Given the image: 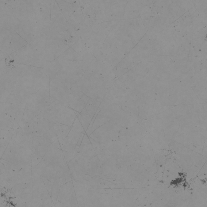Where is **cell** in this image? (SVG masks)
I'll use <instances>...</instances> for the list:
<instances>
[{
	"label": "cell",
	"instance_id": "cell-1",
	"mask_svg": "<svg viewBox=\"0 0 207 207\" xmlns=\"http://www.w3.org/2000/svg\"><path fill=\"white\" fill-rule=\"evenodd\" d=\"M77 116L74 110L68 106L59 105L58 113L53 116V119L55 124L59 123L66 126H72Z\"/></svg>",
	"mask_w": 207,
	"mask_h": 207
},
{
	"label": "cell",
	"instance_id": "cell-2",
	"mask_svg": "<svg viewBox=\"0 0 207 207\" xmlns=\"http://www.w3.org/2000/svg\"><path fill=\"white\" fill-rule=\"evenodd\" d=\"M25 110L19 105L16 104L7 106L6 108L7 114L10 117L15 118L17 122L23 119Z\"/></svg>",
	"mask_w": 207,
	"mask_h": 207
},
{
	"label": "cell",
	"instance_id": "cell-3",
	"mask_svg": "<svg viewBox=\"0 0 207 207\" xmlns=\"http://www.w3.org/2000/svg\"><path fill=\"white\" fill-rule=\"evenodd\" d=\"M82 135V134L81 132H79L72 126V128L70 131L69 134L65 139L61 146L63 145H67L70 147L76 146Z\"/></svg>",
	"mask_w": 207,
	"mask_h": 207
},
{
	"label": "cell",
	"instance_id": "cell-4",
	"mask_svg": "<svg viewBox=\"0 0 207 207\" xmlns=\"http://www.w3.org/2000/svg\"><path fill=\"white\" fill-rule=\"evenodd\" d=\"M42 124L43 127L42 136L49 139L52 143L54 142L58 139L54 129V124L44 121L42 122Z\"/></svg>",
	"mask_w": 207,
	"mask_h": 207
},
{
	"label": "cell",
	"instance_id": "cell-5",
	"mask_svg": "<svg viewBox=\"0 0 207 207\" xmlns=\"http://www.w3.org/2000/svg\"><path fill=\"white\" fill-rule=\"evenodd\" d=\"M1 129L10 131L12 129L10 117L8 114H1Z\"/></svg>",
	"mask_w": 207,
	"mask_h": 207
},
{
	"label": "cell",
	"instance_id": "cell-6",
	"mask_svg": "<svg viewBox=\"0 0 207 207\" xmlns=\"http://www.w3.org/2000/svg\"><path fill=\"white\" fill-rule=\"evenodd\" d=\"M52 156L56 162L59 161L65 162L64 156L61 149L58 148L52 145L51 150H50Z\"/></svg>",
	"mask_w": 207,
	"mask_h": 207
},
{
	"label": "cell",
	"instance_id": "cell-7",
	"mask_svg": "<svg viewBox=\"0 0 207 207\" xmlns=\"http://www.w3.org/2000/svg\"><path fill=\"white\" fill-rule=\"evenodd\" d=\"M1 159H4L7 161L12 162L13 163H17L18 162L17 156L10 152L9 148L7 147L6 150L3 154Z\"/></svg>",
	"mask_w": 207,
	"mask_h": 207
},
{
	"label": "cell",
	"instance_id": "cell-8",
	"mask_svg": "<svg viewBox=\"0 0 207 207\" xmlns=\"http://www.w3.org/2000/svg\"><path fill=\"white\" fill-rule=\"evenodd\" d=\"M54 128L55 129L56 133L58 138L61 137L63 134L64 132L68 130L72 126H66L64 124L58 123L54 124Z\"/></svg>",
	"mask_w": 207,
	"mask_h": 207
},
{
	"label": "cell",
	"instance_id": "cell-9",
	"mask_svg": "<svg viewBox=\"0 0 207 207\" xmlns=\"http://www.w3.org/2000/svg\"><path fill=\"white\" fill-rule=\"evenodd\" d=\"M80 147L78 146V145H76L75 146L74 151L72 152H66V151H62L64 156L65 159H66L67 162L68 163V162L70 161L71 160L74 159L75 157L77 155L79 154V151Z\"/></svg>",
	"mask_w": 207,
	"mask_h": 207
},
{
	"label": "cell",
	"instance_id": "cell-10",
	"mask_svg": "<svg viewBox=\"0 0 207 207\" xmlns=\"http://www.w3.org/2000/svg\"><path fill=\"white\" fill-rule=\"evenodd\" d=\"M8 147L9 148L10 152H12L17 156H18L21 152L22 148L19 146L17 144H14L12 141L9 143L8 145Z\"/></svg>",
	"mask_w": 207,
	"mask_h": 207
},
{
	"label": "cell",
	"instance_id": "cell-11",
	"mask_svg": "<svg viewBox=\"0 0 207 207\" xmlns=\"http://www.w3.org/2000/svg\"><path fill=\"white\" fill-rule=\"evenodd\" d=\"M39 146L43 148H47L51 144H52L51 142L48 138L44 136L39 137L38 138Z\"/></svg>",
	"mask_w": 207,
	"mask_h": 207
},
{
	"label": "cell",
	"instance_id": "cell-12",
	"mask_svg": "<svg viewBox=\"0 0 207 207\" xmlns=\"http://www.w3.org/2000/svg\"><path fill=\"white\" fill-rule=\"evenodd\" d=\"M1 138L0 139H3L8 141L10 142L12 140V135L9 131H4L1 129Z\"/></svg>",
	"mask_w": 207,
	"mask_h": 207
},
{
	"label": "cell",
	"instance_id": "cell-13",
	"mask_svg": "<svg viewBox=\"0 0 207 207\" xmlns=\"http://www.w3.org/2000/svg\"><path fill=\"white\" fill-rule=\"evenodd\" d=\"M72 127L75 129V130H76L77 131H79V132H83V130L81 124H80V122L78 117L76 118V119L75 120Z\"/></svg>",
	"mask_w": 207,
	"mask_h": 207
},
{
	"label": "cell",
	"instance_id": "cell-14",
	"mask_svg": "<svg viewBox=\"0 0 207 207\" xmlns=\"http://www.w3.org/2000/svg\"><path fill=\"white\" fill-rule=\"evenodd\" d=\"M10 119L13 129V130L14 132L16 133L17 131L20 128L19 125L15 118L10 117Z\"/></svg>",
	"mask_w": 207,
	"mask_h": 207
},
{
	"label": "cell",
	"instance_id": "cell-15",
	"mask_svg": "<svg viewBox=\"0 0 207 207\" xmlns=\"http://www.w3.org/2000/svg\"><path fill=\"white\" fill-rule=\"evenodd\" d=\"M52 145L58 148L61 149V145H60L58 139H57L56 140L54 141V142L52 143Z\"/></svg>",
	"mask_w": 207,
	"mask_h": 207
},
{
	"label": "cell",
	"instance_id": "cell-16",
	"mask_svg": "<svg viewBox=\"0 0 207 207\" xmlns=\"http://www.w3.org/2000/svg\"><path fill=\"white\" fill-rule=\"evenodd\" d=\"M8 145L1 146V148H0V151H0V154H1L0 155H1V158H2V156L3 155V154L5 152L7 147H8Z\"/></svg>",
	"mask_w": 207,
	"mask_h": 207
},
{
	"label": "cell",
	"instance_id": "cell-17",
	"mask_svg": "<svg viewBox=\"0 0 207 207\" xmlns=\"http://www.w3.org/2000/svg\"><path fill=\"white\" fill-rule=\"evenodd\" d=\"M9 143H10L9 142L3 139V138L0 139V144H1L0 145H1V146L8 145L9 144Z\"/></svg>",
	"mask_w": 207,
	"mask_h": 207
},
{
	"label": "cell",
	"instance_id": "cell-18",
	"mask_svg": "<svg viewBox=\"0 0 207 207\" xmlns=\"http://www.w3.org/2000/svg\"><path fill=\"white\" fill-rule=\"evenodd\" d=\"M83 136V135L82 134V136H81V137H80V139L79 140V142H78L77 145H78V146H80V144H81L82 141Z\"/></svg>",
	"mask_w": 207,
	"mask_h": 207
}]
</instances>
